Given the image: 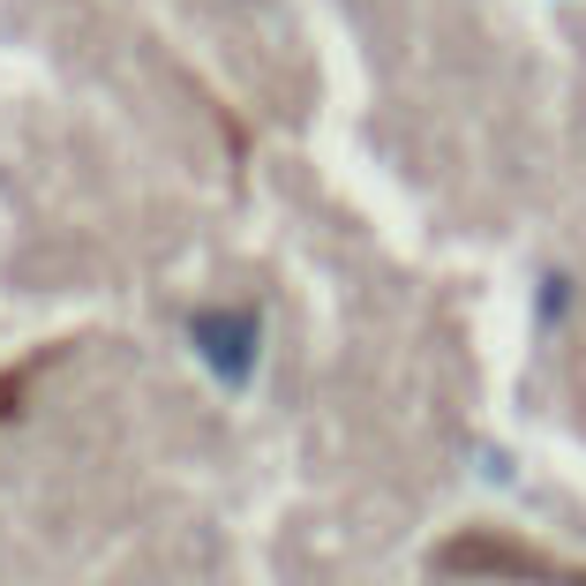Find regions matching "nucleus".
Masks as SVG:
<instances>
[]
</instances>
